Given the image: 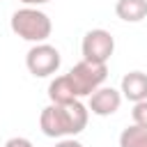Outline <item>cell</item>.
<instances>
[{"label":"cell","mask_w":147,"mask_h":147,"mask_svg":"<svg viewBox=\"0 0 147 147\" xmlns=\"http://www.w3.org/2000/svg\"><path fill=\"white\" fill-rule=\"evenodd\" d=\"M87 119H90V108L83 106L80 101L67 106L48 103L39 115V129L48 138H74L87 126Z\"/></svg>","instance_id":"obj_1"},{"label":"cell","mask_w":147,"mask_h":147,"mask_svg":"<svg viewBox=\"0 0 147 147\" xmlns=\"http://www.w3.org/2000/svg\"><path fill=\"white\" fill-rule=\"evenodd\" d=\"M119 147H147V129L131 124L119 133Z\"/></svg>","instance_id":"obj_10"},{"label":"cell","mask_w":147,"mask_h":147,"mask_svg":"<svg viewBox=\"0 0 147 147\" xmlns=\"http://www.w3.org/2000/svg\"><path fill=\"white\" fill-rule=\"evenodd\" d=\"M131 117H133V124L147 129V101H140V103H133V110H131Z\"/></svg>","instance_id":"obj_11"},{"label":"cell","mask_w":147,"mask_h":147,"mask_svg":"<svg viewBox=\"0 0 147 147\" xmlns=\"http://www.w3.org/2000/svg\"><path fill=\"white\" fill-rule=\"evenodd\" d=\"M115 14L126 23H138L147 18V0H117Z\"/></svg>","instance_id":"obj_9"},{"label":"cell","mask_w":147,"mask_h":147,"mask_svg":"<svg viewBox=\"0 0 147 147\" xmlns=\"http://www.w3.org/2000/svg\"><path fill=\"white\" fill-rule=\"evenodd\" d=\"M119 106H122V92L115 87H99L90 96V103H87V108L99 117H108V115L117 113Z\"/></svg>","instance_id":"obj_6"},{"label":"cell","mask_w":147,"mask_h":147,"mask_svg":"<svg viewBox=\"0 0 147 147\" xmlns=\"http://www.w3.org/2000/svg\"><path fill=\"white\" fill-rule=\"evenodd\" d=\"M60 51L51 44H34L28 55H25V67L28 71L34 76V78H46V76H53L57 69H60Z\"/></svg>","instance_id":"obj_4"},{"label":"cell","mask_w":147,"mask_h":147,"mask_svg":"<svg viewBox=\"0 0 147 147\" xmlns=\"http://www.w3.org/2000/svg\"><path fill=\"white\" fill-rule=\"evenodd\" d=\"M5 147H34L28 138H23V136H16V138H9L7 142H5Z\"/></svg>","instance_id":"obj_12"},{"label":"cell","mask_w":147,"mask_h":147,"mask_svg":"<svg viewBox=\"0 0 147 147\" xmlns=\"http://www.w3.org/2000/svg\"><path fill=\"white\" fill-rule=\"evenodd\" d=\"M25 7H37V5H44V2H51V0H21Z\"/></svg>","instance_id":"obj_14"},{"label":"cell","mask_w":147,"mask_h":147,"mask_svg":"<svg viewBox=\"0 0 147 147\" xmlns=\"http://www.w3.org/2000/svg\"><path fill=\"white\" fill-rule=\"evenodd\" d=\"M48 99H51V103H57V106H67V103L78 101V96L74 92V85L69 83L67 74L64 76H55L48 83Z\"/></svg>","instance_id":"obj_8"},{"label":"cell","mask_w":147,"mask_h":147,"mask_svg":"<svg viewBox=\"0 0 147 147\" xmlns=\"http://www.w3.org/2000/svg\"><path fill=\"white\" fill-rule=\"evenodd\" d=\"M122 96L133 101V103H140V101H147V74L145 71H129L124 78H122Z\"/></svg>","instance_id":"obj_7"},{"label":"cell","mask_w":147,"mask_h":147,"mask_svg":"<svg viewBox=\"0 0 147 147\" xmlns=\"http://www.w3.org/2000/svg\"><path fill=\"white\" fill-rule=\"evenodd\" d=\"M80 51H83V60L94 62V64H106L115 51V39L108 30H101V28L87 30L83 37Z\"/></svg>","instance_id":"obj_5"},{"label":"cell","mask_w":147,"mask_h":147,"mask_svg":"<svg viewBox=\"0 0 147 147\" xmlns=\"http://www.w3.org/2000/svg\"><path fill=\"white\" fill-rule=\"evenodd\" d=\"M55 147H83V145H80L78 140H74V138H62Z\"/></svg>","instance_id":"obj_13"},{"label":"cell","mask_w":147,"mask_h":147,"mask_svg":"<svg viewBox=\"0 0 147 147\" xmlns=\"http://www.w3.org/2000/svg\"><path fill=\"white\" fill-rule=\"evenodd\" d=\"M11 32L25 41L44 44L53 32V23H51L48 14H44L41 9L23 7V9H16L11 14Z\"/></svg>","instance_id":"obj_2"},{"label":"cell","mask_w":147,"mask_h":147,"mask_svg":"<svg viewBox=\"0 0 147 147\" xmlns=\"http://www.w3.org/2000/svg\"><path fill=\"white\" fill-rule=\"evenodd\" d=\"M69 83L74 85V92L76 96H92L101 85L103 80L108 78V67L106 64H94V62H87V60H80L78 64H74L67 74Z\"/></svg>","instance_id":"obj_3"}]
</instances>
